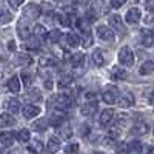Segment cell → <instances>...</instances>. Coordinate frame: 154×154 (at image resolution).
I'll return each instance as SVG.
<instances>
[{
  "mask_svg": "<svg viewBox=\"0 0 154 154\" xmlns=\"http://www.w3.org/2000/svg\"><path fill=\"white\" fill-rule=\"evenodd\" d=\"M65 154H79V145L77 143H71L65 146Z\"/></svg>",
  "mask_w": 154,
  "mask_h": 154,
  "instance_id": "cell-38",
  "label": "cell"
},
{
  "mask_svg": "<svg viewBox=\"0 0 154 154\" xmlns=\"http://www.w3.org/2000/svg\"><path fill=\"white\" fill-rule=\"evenodd\" d=\"M17 139H19V142H28V140L31 139V133L28 131V130H25V128H23V130H20L19 131V134H17Z\"/></svg>",
  "mask_w": 154,
  "mask_h": 154,
  "instance_id": "cell-34",
  "label": "cell"
},
{
  "mask_svg": "<svg viewBox=\"0 0 154 154\" xmlns=\"http://www.w3.org/2000/svg\"><path fill=\"white\" fill-rule=\"evenodd\" d=\"M20 88H22V85H20V79H19L17 75L11 77V79L8 80V89H9L11 93H14V94L20 93Z\"/></svg>",
  "mask_w": 154,
  "mask_h": 154,
  "instance_id": "cell-15",
  "label": "cell"
},
{
  "mask_svg": "<svg viewBox=\"0 0 154 154\" xmlns=\"http://www.w3.org/2000/svg\"><path fill=\"white\" fill-rule=\"evenodd\" d=\"M8 48H9L11 51H14V49H16V43H14V42H12V40H11V42L8 43Z\"/></svg>",
  "mask_w": 154,
  "mask_h": 154,
  "instance_id": "cell-45",
  "label": "cell"
},
{
  "mask_svg": "<svg viewBox=\"0 0 154 154\" xmlns=\"http://www.w3.org/2000/svg\"><path fill=\"white\" fill-rule=\"evenodd\" d=\"M65 116L63 114H60V112H54V114H51L49 116V125L51 126H54V128H59V126H62L63 123H65Z\"/></svg>",
  "mask_w": 154,
  "mask_h": 154,
  "instance_id": "cell-13",
  "label": "cell"
},
{
  "mask_svg": "<svg viewBox=\"0 0 154 154\" xmlns=\"http://www.w3.org/2000/svg\"><path fill=\"white\" fill-rule=\"evenodd\" d=\"M56 65V60L51 57V56H43L40 59V66L42 68H48V66H54Z\"/></svg>",
  "mask_w": 154,
  "mask_h": 154,
  "instance_id": "cell-31",
  "label": "cell"
},
{
  "mask_svg": "<svg viewBox=\"0 0 154 154\" xmlns=\"http://www.w3.org/2000/svg\"><path fill=\"white\" fill-rule=\"evenodd\" d=\"M71 82H72V77H71L69 74H62V75L59 77L57 86H59V88H66Z\"/></svg>",
  "mask_w": 154,
  "mask_h": 154,
  "instance_id": "cell-30",
  "label": "cell"
},
{
  "mask_svg": "<svg viewBox=\"0 0 154 154\" xmlns=\"http://www.w3.org/2000/svg\"><path fill=\"white\" fill-rule=\"evenodd\" d=\"M146 154H154V149H152V146H149V148H148Z\"/></svg>",
  "mask_w": 154,
  "mask_h": 154,
  "instance_id": "cell-47",
  "label": "cell"
},
{
  "mask_svg": "<svg viewBox=\"0 0 154 154\" xmlns=\"http://www.w3.org/2000/svg\"><path fill=\"white\" fill-rule=\"evenodd\" d=\"M152 71H154V63L151 60L143 62L142 66H140V69H139L140 75H149V74H152Z\"/></svg>",
  "mask_w": 154,
  "mask_h": 154,
  "instance_id": "cell-23",
  "label": "cell"
},
{
  "mask_svg": "<svg viewBox=\"0 0 154 154\" xmlns=\"http://www.w3.org/2000/svg\"><path fill=\"white\" fill-rule=\"evenodd\" d=\"M125 75H126V71L119 68V66H114L112 71H111V79L112 80H122V79H125Z\"/></svg>",
  "mask_w": 154,
  "mask_h": 154,
  "instance_id": "cell-28",
  "label": "cell"
},
{
  "mask_svg": "<svg viewBox=\"0 0 154 154\" xmlns=\"http://www.w3.org/2000/svg\"><path fill=\"white\" fill-rule=\"evenodd\" d=\"M8 109L12 111V112H19L20 109V102L17 99H9L8 100Z\"/></svg>",
  "mask_w": 154,
  "mask_h": 154,
  "instance_id": "cell-32",
  "label": "cell"
},
{
  "mask_svg": "<svg viewBox=\"0 0 154 154\" xmlns=\"http://www.w3.org/2000/svg\"><path fill=\"white\" fill-rule=\"evenodd\" d=\"M20 77H22L23 83L26 85V86H29V85H31V82H32V77H31V74H28L26 71H23V72L20 74Z\"/></svg>",
  "mask_w": 154,
  "mask_h": 154,
  "instance_id": "cell-40",
  "label": "cell"
},
{
  "mask_svg": "<svg viewBox=\"0 0 154 154\" xmlns=\"http://www.w3.org/2000/svg\"><path fill=\"white\" fill-rule=\"evenodd\" d=\"M62 146V142H60V139L59 137H49L48 140V145H46V149L49 154H56Z\"/></svg>",
  "mask_w": 154,
  "mask_h": 154,
  "instance_id": "cell-12",
  "label": "cell"
},
{
  "mask_svg": "<svg viewBox=\"0 0 154 154\" xmlns=\"http://www.w3.org/2000/svg\"><path fill=\"white\" fill-rule=\"evenodd\" d=\"M46 37L49 38V42H51V43H57V42H59V38L62 37V32H60L59 29H54V31L48 32V35H46Z\"/></svg>",
  "mask_w": 154,
  "mask_h": 154,
  "instance_id": "cell-35",
  "label": "cell"
},
{
  "mask_svg": "<svg viewBox=\"0 0 154 154\" xmlns=\"http://www.w3.org/2000/svg\"><path fill=\"white\" fill-rule=\"evenodd\" d=\"M59 134H60L59 139H69L72 136V130L69 128V125L66 126L65 123H63L62 126H59Z\"/></svg>",
  "mask_w": 154,
  "mask_h": 154,
  "instance_id": "cell-29",
  "label": "cell"
},
{
  "mask_svg": "<svg viewBox=\"0 0 154 154\" xmlns=\"http://www.w3.org/2000/svg\"><path fill=\"white\" fill-rule=\"evenodd\" d=\"M116 103H117L120 108H130L134 105V96L131 93H122L119 96V99H116Z\"/></svg>",
  "mask_w": 154,
  "mask_h": 154,
  "instance_id": "cell-6",
  "label": "cell"
},
{
  "mask_svg": "<svg viewBox=\"0 0 154 154\" xmlns=\"http://www.w3.org/2000/svg\"><path fill=\"white\" fill-rule=\"evenodd\" d=\"M71 106V99L66 96V94H60L54 99V108L56 109H62V111H65Z\"/></svg>",
  "mask_w": 154,
  "mask_h": 154,
  "instance_id": "cell-8",
  "label": "cell"
},
{
  "mask_svg": "<svg viewBox=\"0 0 154 154\" xmlns=\"http://www.w3.org/2000/svg\"><path fill=\"white\" fill-rule=\"evenodd\" d=\"M152 42H154V37H152V32L149 29H143L142 31V45L149 48L152 46Z\"/></svg>",
  "mask_w": 154,
  "mask_h": 154,
  "instance_id": "cell-24",
  "label": "cell"
},
{
  "mask_svg": "<svg viewBox=\"0 0 154 154\" xmlns=\"http://www.w3.org/2000/svg\"><path fill=\"white\" fill-rule=\"evenodd\" d=\"M149 131V128L146 123H137L131 128V134L133 136H142V134H146Z\"/></svg>",
  "mask_w": 154,
  "mask_h": 154,
  "instance_id": "cell-21",
  "label": "cell"
},
{
  "mask_svg": "<svg viewBox=\"0 0 154 154\" xmlns=\"http://www.w3.org/2000/svg\"><path fill=\"white\" fill-rule=\"evenodd\" d=\"M25 48L31 49V51H37L38 48H40V42H38L37 38H32V40H29V42L25 43Z\"/></svg>",
  "mask_w": 154,
  "mask_h": 154,
  "instance_id": "cell-36",
  "label": "cell"
},
{
  "mask_svg": "<svg viewBox=\"0 0 154 154\" xmlns=\"http://www.w3.org/2000/svg\"><path fill=\"white\" fill-rule=\"evenodd\" d=\"M91 59H93V63H94L96 66H103V63H105V56H103V53H102V49H99V48L94 49Z\"/></svg>",
  "mask_w": 154,
  "mask_h": 154,
  "instance_id": "cell-18",
  "label": "cell"
},
{
  "mask_svg": "<svg viewBox=\"0 0 154 154\" xmlns=\"http://www.w3.org/2000/svg\"><path fill=\"white\" fill-rule=\"evenodd\" d=\"M112 119H114V109L108 108V109H103V111H102L99 120H100V125H102V126H108V125L111 123Z\"/></svg>",
  "mask_w": 154,
  "mask_h": 154,
  "instance_id": "cell-11",
  "label": "cell"
},
{
  "mask_svg": "<svg viewBox=\"0 0 154 154\" xmlns=\"http://www.w3.org/2000/svg\"><path fill=\"white\" fill-rule=\"evenodd\" d=\"M119 96V89L117 86H114V85H106L103 88V93H102V99H103L105 103H116V99H117Z\"/></svg>",
  "mask_w": 154,
  "mask_h": 154,
  "instance_id": "cell-2",
  "label": "cell"
},
{
  "mask_svg": "<svg viewBox=\"0 0 154 154\" xmlns=\"http://www.w3.org/2000/svg\"><path fill=\"white\" fill-rule=\"evenodd\" d=\"M45 86H46L48 89H51V88H53V82H45Z\"/></svg>",
  "mask_w": 154,
  "mask_h": 154,
  "instance_id": "cell-46",
  "label": "cell"
},
{
  "mask_svg": "<svg viewBox=\"0 0 154 154\" xmlns=\"http://www.w3.org/2000/svg\"><path fill=\"white\" fill-rule=\"evenodd\" d=\"M16 62H17V65H20V66H26V65H31L32 63V59L26 53H20V54H17Z\"/></svg>",
  "mask_w": 154,
  "mask_h": 154,
  "instance_id": "cell-22",
  "label": "cell"
},
{
  "mask_svg": "<svg viewBox=\"0 0 154 154\" xmlns=\"http://www.w3.org/2000/svg\"><path fill=\"white\" fill-rule=\"evenodd\" d=\"M126 148L130 151H134V152H140V151H142V145H140V142H137V140L131 142L130 145H126Z\"/></svg>",
  "mask_w": 154,
  "mask_h": 154,
  "instance_id": "cell-39",
  "label": "cell"
},
{
  "mask_svg": "<svg viewBox=\"0 0 154 154\" xmlns=\"http://www.w3.org/2000/svg\"><path fill=\"white\" fill-rule=\"evenodd\" d=\"M45 125H46V123H45V120H38V122H35L32 126H34V130H37V131H43L45 128H46Z\"/></svg>",
  "mask_w": 154,
  "mask_h": 154,
  "instance_id": "cell-42",
  "label": "cell"
},
{
  "mask_svg": "<svg viewBox=\"0 0 154 154\" xmlns=\"http://www.w3.org/2000/svg\"><path fill=\"white\" fill-rule=\"evenodd\" d=\"M66 43L71 46V48H77L80 45V37L74 34V32H68L66 34Z\"/></svg>",
  "mask_w": 154,
  "mask_h": 154,
  "instance_id": "cell-27",
  "label": "cell"
},
{
  "mask_svg": "<svg viewBox=\"0 0 154 154\" xmlns=\"http://www.w3.org/2000/svg\"><path fill=\"white\" fill-rule=\"evenodd\" d=\"M22 114H23V117H25V119L31 120V119L37 117V116L40 114V108L35 106V105H26V106L22 109Z\"/></svg>",
  "mask_w": 154,
  "mask_h": 154,
  "instance_id": "cell-9",
  "label": "cell"
},
{
  "mask_svg": "<svg viewBox=\"0 0 154 154\" xmlns=\"http://www.w3.org/2000/svg\"><path fill=\"white\" fill-rule=\"evenodd\" d=\"M119 62L120 65L126 66V68H131L134 65V53L131 51L130 46H122L119 51Z\"/></svg>",
  "mask_w": 154,
  "mask_h": 154,
  "instance_id": "cell-1",
  "label": "cell"
},
{
  "mask_svg": "<svg viewBox=\"0 0 154 154\" xmlns=\"http://www.w3.org/2000/svg\"><path fill=\"white\" fill-rule=\"evenodd\" d=\"M80 43L83 45V48H89L93 45V32L86 29V31H82V37H80Z\"/></svg>",
  "mask_w": 154,
  "mask_h": 154,
  "instance_id": "cell-20",
  "label": "cell"
},
{
  "mask_svg": "<svg viewBox=\"0 0 154 154\" xmlns=\"http://www.w3.org/2000/svg\"><path fill=\"white\" fill-rule=\"evenodd\" d=\"M26 97H31V100H38V99L42 97L40 89H37V88H31L29 91L26 93Z\"/></svg>",
  "mask_w": 154,
  "mask_h": 154,
  "instance_id": "cell-37",
  "label": "cell"
},
{
  "mask_svg": "<svg viewBox=\"0 0 154 154\" xmlns=\"http://www.w3.org/2000/svg\"><path fill=\"white\" fill-rule=\"evenodd\" d=\"M152 5H154V0H145V8H146L148 11L152 9Z\"/></svg>",
  "mask_w": 154,
  "mask_h": 154,
  "instance_id": "cell-44",
  "label": "cell"
},
{
  "mask_svg": "<svg viewBox=\"0 0 154 154\" xmlns=\"http://www.w3.org/2000/svg\"><path fill=\"white\" fill-rule=\"evenodd\" d=\"M28 149L34 154H38V152H42L43 151V143H42V140H38V139H32L31 140V143L28 146Z\"/></svg>",
  "mask_w": 154,
  "mask_h": 154,
  "instance_id": "cell-25",
  "label": "cell"
},
{
  "mask_svg": "<svg viewBox=\"0 0 154 154\" xmlns=\"http://www.w3.org/2000/svg\"><path fill=\"white\" fill-rule=\"evenodd\" d=\"M125 3H126V0H109V5H111V8H114V9L122 8Z\"/></svg>",
  "mask_w": 154,
  "mask_h": 154,
  "instance_id": "cell-41",
  "label": "cell"
},
{
  "mask_svg": "<svg viewBox=\"0 0 154 154\" xmlns=\"http://www.w3.org/2000/svg\"><path fill=\"white\" fill-rule=\"evenodd\" d=\"M69 62H71V65H72L74 68H79V66H82L83 63H85V54H83V53H74V54L71 56Z\"/></svg>",
  "mask_w": 154,
  "mask_h": 154,
  "instance_id": "cell-19",
  "label": "cell"
},
{
  "mask_svg": "<svg viewBox=\"0 0 154 154\" xmlns=\"http://www.w3.org/2000/svg\"><path fill=\"white\" fill-rule=\"evenodd\" d=\"M140 19H142V11H140L139 8H130L126 11V14H125V20H126V23H130V25L139 23Z\"/></svg>",
  "mask_w": 154,
  "mask_h": 154,
  "instance_id": "cell-5",
  "label": "cell"
},
{
  "mask_svg": "<svg viewBox=\"0 0 154 154\" xmlns=\"http://www.w3.org/2000/svg\"><path fill=\"white\" fill-rule=\"evenodd\" d=\"M96 109H97V102H85L80 106V112L83 116H91Z\"/></svg>",
  "mask_w": 154,
  "mask_h": 154,
  "instance_id": "cell-16",
  "label": "cell"
},
{
  "mask_svg": "<svg viewBox=\"0 0 154 154\" xmlns=\"http://www.w3.org/2000/svg\"><path fill=\"white\" fill-rule=\"evenodd\" d=\"M34 35H35V38H37L38 42H40V40H45L46 35H48V32H46V29H45L43 25H35V28H34Z\"/></svg>",
  "mask_w": 154,
  "mask_h": 154,
  "instance_id": "cell-26",
  "label": "cell"
},
{
  "mask_svg": "<svg viewBox=\"0 0 154 154\" xmlns=\"http://www.w3.org/2000/svg\"><path fill=\"white\" fill-rule=\"evenodd\" d=\"M40 14H42V8L35 3H28L23 8V19L25 20H34L37 17H40Z\"/></svg>",
  "mask_w": 154,
  "mask_h": 154,
  "instance_id": "cell-3",
  "label": "cell"
},
{
  "mask_svg": "<svg viewBox=\"0 0 154 154\" xmlns=\"http://www.w3.org/2000/svg\"><path fill=\"white\" fill-rule=\"evenodd\" d=\"M12 20V14L9 11H6V9H0V23H8V22H11Z\"/></svg>",
  "mask_w": 154,
  "mask_h": 154,
  "instance_id": "cell-33",
  "label": "cell"
},
{
  "mask_svg": "<svg viewBox=\"0 0 154 154\" xmlns=\"http://www.w3.org/2000/svg\"><path fill=\"white\" fill-rule=\"evenodd\" d=\"M16 125V119L12 117L11 114H0V126L2 128H9Z\"/></svg>",
  "mask_w": 154,
  "mask_h": 154,
  "instance_id": "cell-17",
  "label": "cell"
},
{
  "mask_svg": "<svg viewBox=\"0 0 154 154\" xmlns=\"http://www.w3.org/2000/svg\"><path fill=\"white\" fill-rule=\"evenodd\" d=\"M94 154H103V152H100V151H97V152H94Z\"/></svg>",
  "mask_w": 154,
  "mask_h": 154,
  "instance_id": "cell-48",
  "label": "cell"
},
{
  "mask_svg": "<svg viewBox=\"0 0 154 154\" xmlns=\"http://www.w3.org/2000/svg\"><path fill=\"white\" fill-rule=\"evenodd\" d=\"M96 32H97L100 40L108 42V43L114 42V32H112V29L108 28V26H105V25H99V26L96 28Z\"/></svg>",
  "mask_w": 154,
  "mask_h": 154,
  "instance_id": "cell-4",
  "label": "cell"
},
{
  "mask_svg": "<svg viewBox=\"0 0 154 154\" xmlns=\"http://www.w3.org/2000/svg\"><path fill=\"white\" fill-rule=\"evenodd\" d=\"M109 25H111V28H114L117 32H120V34H125V25H123V22H122V17L120 16H111L109 17Z\"/></svg>",
  "mask_w": 154,
  "mask_h": 154,
  "instance_id": "cell-10",
  "label": "cell"
},
{
  "mask_svg": "<svg viewBox=\"0 0 154 154\" xmlns=\"http://www.w3.org/2000/svg\"><path fill=\"white\" fill-rule=\"evenodd\" d=\"M8 2H9L12 9H19L22 6V3H23V0H8Z\"/></svg>",
  "mask_w": 154,
  "mask_h": 154,
  "instance_id": "cell-43",
  "label": "cell"
},
{
  "mask_svg": "<svg viewBox=\"0 0 154 154\" xmlns=\"http://www.w3.org/2000/svg\"><path fill=\"white\" fill-rule=\"evenodd\" d=\"M17 34H19L20 38H23V40H26L31 34V25L25 19L19 20V23H17Z\"/></svg>",
  "mask_w": 154,
  "mask_h": 154,
  "instance_id": "cell-7",
  "label": "cell"
},
{
  "mask_svg": "<svg viewBox=\"0 0 154 154\" xmlns=\"http://www.w3.org/2000/svg\"><path fill=\"white\" fill-rule=\"evenodd\" d=\"M16 136L12 134L11 131H3V133H0V143H2L3 146H11L12 143H14V139Z\"/></svg>",
  "mask_w": 154,
  "mask_h": 154,
  "instance_id": "cell-14",
  "label": "cell"
}]
</instances>
